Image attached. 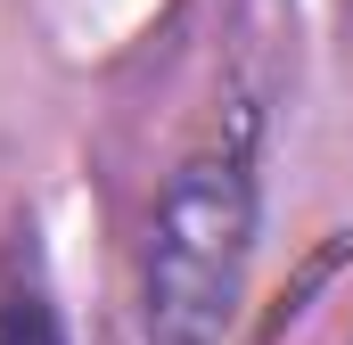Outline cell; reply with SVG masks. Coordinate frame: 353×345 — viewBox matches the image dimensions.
<instances>
[{
    "mask_svg": "<svg viewBox=\"0 0 353 345\" xmlns=\"http://www.w3.org/2000/svg\"><path fill=\"white\" fill-rule=\"evenodd\" d=\"M255 140H205L181 157L140 247V329L148 345H222L255 263Z\"/></svg>",
    "mask_w": 353,
    "mask_h": 345,
    "instance_id": "1",
    "label": "cell"
},
{
    "mask_svg": "<svg viewBox=\"0 0 353 345\" xmlns=\"http://www.w3.org/2000/svg\"><path fill=\"white\" fill-rule=\"evenodd\" d=\"M0 345H66L58 304H50L41 279H25V271H0Z\"/></svg>",
    "mask_w": 353,
    "mask_h": 345,
    "instance_id": "2",
    "label": "cell"
}]
</instances>
